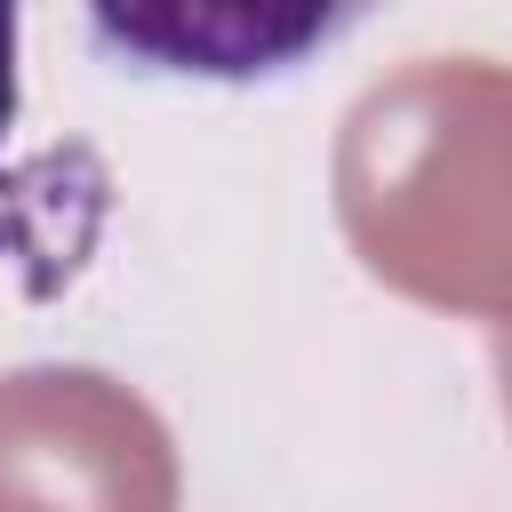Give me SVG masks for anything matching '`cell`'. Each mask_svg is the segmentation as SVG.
<instances>
[{
  "instance_id": "obj_4",
  "label": "cell",
  "mask_w": 512,
  "mask_h": 512,
  "mask_svg": "<svg viewBox=\"0 0 512 512\" xmlns=\"http://www.w3.org/2000/svg\"><path fill=\"white\" fill-rule=\"evenodd\" d=\"M16 120V8H0V136Z\"/></svg>"
},
{
  "instance_id": "obj_2",
  "label": "cell",
  "mask_w": 512,
  "mask_h": 512,
  "mask_svg": "<svg viewBox=\"0 0 512 512\" xmlns=\"http://www.w3.org/2000/svg\"><path fill=\"white\" fill-rule=\"evenodd\" d=\"M0 512H176L160 416L96 368L0 384Z\"/></svg>"
},
{
  "instance_id": "obj_3",
  "label": "cell",
  "mask_w": 512,
  "mask_h": 512,
  "mask_svg": "<svg viewBox=\"0 0 512 512\" xmlns=\"http://www.w3.org/2000/svg\"><path fill=\"white\" fill-rule=\"evenodd\" d=\"M96 24L184 72H272L304 40L336 32L328 8L320 16L312 8H144V16H96Z\"/></svg>"
},
{
  "instance_id": "obj_1",
  "label": "cell",
  "mask_w": 512,
  "mask_h": 512,
  "mask_svg": "<svg viewBox=\"0 0 512 512\" xmlns=\"http://www.w3.org/2000/svg\"><path fill=\"white\" fill-rule=\"evenodd\" d=\"M336 200L360 256L408 296L512 312V72L416 56L376 80L344 120Z\"/></svg>"
},
{
  "instance_id": "obj_5",
  "label": "cell",
  "mask_w": 512,
  "mask_h": 512,
  "mask_svg": "<svg viewBox=\"0 0 512 512\" xmlns=\"http://www.w3.org/2000/svg\"><path fill=\"white\" fill-rule=\"evenodd\" d=\"M504 392H512V336H504Z\"/></svg>"
}]
</instances>
